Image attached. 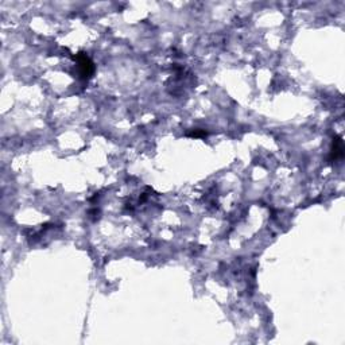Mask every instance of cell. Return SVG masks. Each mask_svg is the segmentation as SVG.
I'll list each match as a JSON object with an SVG mask.
<instances>
[{
	"instance_id": "6da1fadb",
	"label": "cell",
	"mask_w": 345,
	"mask_h": 345,
	"mask_svg": "<svg viewBox=\"0 0 345 345\" xmlns=\"http://www.w3.org/2000/svg\"><path fill=\"white\" fill-rule=\"evenodd\" d=\"M77 66H79L80 77L84 80H89L92 77V74L94 72V65L92 62V59L89 58L86 53H79L74 57Z\"/></svg>"
},
{
	"instance_id": "7a4b0ae2",
	"label": "cell",
	"mask_w": 345,
	"mask_h": 345,
	"mask_svg": "<svg viewBox=\"0 0 345 345\" xmlns=\"http://www.w3.org/2000/svg\"><path fill=\"white\" fill-rule=\"evenodd\" d=\"M344 157V143L343 140L339 136H336L333 139V147H332L331 153V159L332 161H337V159H341Z\"/></svg>"
}]
</instances>
